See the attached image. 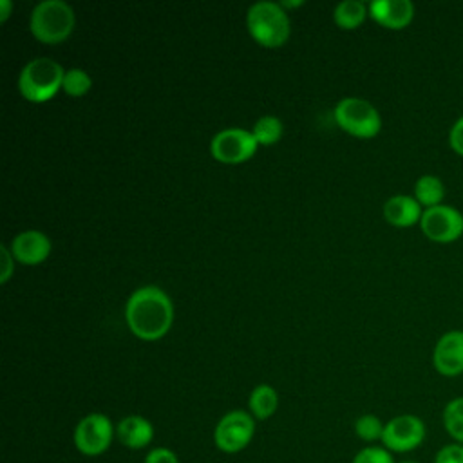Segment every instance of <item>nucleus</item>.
I'll use <instances>...</instances> for the list:
<instances>
[{
  "instance_id": "nucleus-9",
  "label": "nucleus",
  "mask_w": 463,
  "mask_h": 463,
  "mask_svg": "<svg viewBox=\"0 0 463 463\" xmlns=\"http://www.w3.org/2000/svg\"><path fill=\"white\" fill-rule=\"evenodd\" d=\"M257 141L251 132L244 128H224L210 141V152L215 161L224 165H239L248 161L255 150Z\"/></svg>"
},
{
  "instance_id": "nucleus-5",
  "label": "nucleus",
  "mask_w": 463,
  "mask_h": 463,
  "mask_svg": "<svg viewBox=\"0 0 463 463\" xmlns=\"http://www.w3.org/2000/svg\"><path fill=\"white\" fill-rule=\"evenodd\" d=\"M335 121L342 130L362 139L374 137L382 128V118L376 107L356 96L344 98L336 103Z\"/></svg>"
},
{
  "instance_id": "nucleus-16",
  "label": "nucleus",
  "mask_w": 463,
  "mask_h": 463,
  "mask_svg": "<svg viewBox=\"0 0 463 463\" xmlns=\"http://www.w3.org/2000/svg\"><path fill=\"white\" fill-rule=\"evenodd\" d=\"M248 407H250V414L255 420H268L275 414L277 407H279V394L277 391L268 385V383H259L257 387H253L250 400H248Z\"/></svg>"
},
{
  "instance_id": "nucleus-14",
  "label": "nucleus",
  "mask_w": 463,
  "mask_h": 463,
  "mask_svg": "<svg viewBox=\"0 0 463 463\" xmlns=\"http://www.w3.org/2000/svg\"><path fill=\"white\" fill-rule=\"evenodd\" d=\"M116 439L132 450L145 449L154 439V425L139 414H128L116 425Z\"/></svg>"
},
{
  "instance_id": "nucleus-25",
  "label": "nucleus",
  "mask_w": 463,
  "mask_h": 463,
  "mask_svg": "<svg viewBox=\"0 0 463 463\" xmlns=\"http://www.w3.org/2000/svg\"><path fill=\"white\" fill-rule=\"evenodd\" d=\"M143 463H179V458L172 449L156 447L146 452Z\"/></svg>"
},
{
  "instance_id": "nucleus-13",
  "label": "nucleus",
  "mask_w": 463,
  "mask_h": 463,
  "mask_svg": "<svg viewBox=\"0 0 463 463\" xmlns=\"http://www.w3.org/2000/svg\"><path fill=\"white\" fill-rule=\"evenodd\" d=\"M369 14L387 29H403L414 18V4L409 0H374L369 4Z\"/></svg>"
},
{
  "instance_id": "nucleus-17",
  "label": "nucleus",
  "mask_w": 463,
  "mask_h": 463,
  "mask_svg": "<svg viewBox=\"0 0 463 463\" xmlns=\"http://www.w3.org/2000/svg\"><path fill=\"white\" fill-rule=\"evenodd\" d=\"M445 197V184L438 175L432 174H425L421 177H418L416 184H414V199L425 206V208H432L438 204H443Z\"/></svg>"
},
{
  "instance_id": "nucleus-8",
  "label": "nucleus",
  "mask_w": 463,
  "mask_h": 463,
  "mask_svg": "<svg viewBox=\"0 0 463 463\" xmlns=\"http://www.w3.org/2000/svg\"><path fill=\"white\" fill-rule=\"evenodd\" d=\"M427 436L423 420L416 414H398L391 418L383 427L382 447L392 454H405L416 450Z\"/></svg>"
},
{
  "instance_id": "nucleus-11",
  "label": "nucleus",
  "mask_w": 463,
  "mask_h": 463,
  "mask_svg": "<svg viewBox=\"0 0 463 463\" xmlns=\"http://www.w3.org/2000/svg\"><path fill=\"white\" fill-rule=\"evenodd\" d=\"M434 369L447 378L463 373V331L452 329L441 335L432 351Z\"/></svg>"
},
{
  "instance_id": "nucleus-3",
  "label": "nucleus",
  "mask_w": 463,
  "mask_h": 463,
  "mask_svg": "<svg viewBox=\"0 0 463 463\" xmlns=\"http://www.w3.org/2000/svg\"><path fill=\"white\" fill-rule=\"evenodd\" d=\"M246 27L251 38L262 47H280L289 38L288 13L275 2H257L248 9Z\"/></svg>"
},
{
  "instance_id": "nucleus-29",
  "label": "nucleus",
  "mask_w": 463,
  "mask_h": 463,
  "mask_svg": "<svg viewBox=\"0 0 463 463\" xmlns=\"http://www.w3.org/2000/svg\"><path fill=\"white\" fill-rule=\"evenodd\" d=\"M302 4H304V2H300V0H298V2H280V7H282V9H288V7L291 9V7H298V5H302Z\"/></svg>"
},
{
  "instance_id": "nucleus-21",
  "label": "nucleus",
  "mask_w": 463,
  "mask_h": 463,
  "mask_svg": "<svg viewBox=\"0 0 463 463\" xmlns=\"http://www.w3.org/2000/svg\"><path fill=\"white\" fill-rule=\"evenodd\" d=\"M383 427L385 423L376 414H362L354 421V434L365 443H374L382 441Z\"/></svg>"
},
{
  "instance_id": "nucleus-24",
  "label": "nucleus",
  "mask_w": 463,
  "mask_h": 463,
  "mask_svg": "<svg viewBox=\"0 0 463 463\" xmlns=\"http://www.w3.org/2000/svg\"><path fill=\"white\" fill-rule=\"evenodd\" d=\"M432 463H463V445L456 441L445 443L436 450Z\"/></svg>"
},
{
  "instance_id": "nucleus-19",
  "label": "nucleus",
  "mask_w": 463,
  "mask_h": 463,
  "mask_svg": "<svg viewBox=\"0 0 463 463\" xmlns=\"http://www.w3.org/2000/svg\"><path fill=\"white\" fill-rule=\"evenodd\" d=\"M441 423L449 438L463 445V396H456L447 402L441 412Z\"/></svg>"
},
{
  "instance_id": "nucleus-7",
  "label": "nucleus",
  "mask_w": 463,
  "mask_h": 463,
  "mask_svg": "<svg viewBox=\"0 0 463 463\" xmlns=\"http://www.w3.org/2000/svg\"><path fill=\"white\" fill-rule=\"evenodd\" d=\"M255 434V418L242 411L235 409L226 412L213 429V443L221 452L235 454L244 450Z\"/></svg>"
},
{
  "instance_id": "nucleus-15",
  "label": "nucleus",
  "mask_w": 463,
  "mask_h": 463,
  "mask_svg": "<svg viewBox=\"0 0 463 463\" xmlns=\"http://www.w3.org/2000/svg\"><path fill=\"white\" fill-rule=\"evenodd\" d=\"M421 204L411 195H392L383 203V217L389 224L409 228L421 221Z\"/></svg>"
},
{
  "instance_id": "nucleus-26",
  "label": "nucleus",
  "mask_w": 463,
  "mask_h": 463,
  "mask_svg": "<svg viewBox=\"0 0 463 463\" xmlns=\"http://www.w3.org/2000/svg\"><path fill=\"white\" fill-rule=\"evenodd\" d=\"M449 145H450V148H452L456 154L463 156V116H459V118L454 121V125L450 127V132H449Z\"/></svg>"
},
{
  "instance_id": "nucleus-30",
  "label": "nucleus",
  "mask_w": 463,
  "mask_h": 463,
  "mask_svg": "<svg viewBox=\"0 0 463 463\" xmlns=\"http://www.w3.org/2000/svg\"><path fill=\"white\" fill-rule=\"evenodd\" d=\"M396 463H420L416 459H402V461H396Z\"/></svg>"
},
{
  "instance_id": "nucleus-2",
  "label": "nucleus",
  "mask_w": 463,
  "mask_h": 463,
  "mask_svg": "<svg viewBox=\"0 0 463 463\" xmlns=\"http://www.w3.org/2000/svg\"><path fill=\"white\" fill-rule=\"evenodd\" d=\"M76 16L72 7L63 0L40 2L29 18L31 34L43 43H61L74 31Z\"/></svg>"
},
{
  "instance_id": "nucleus-1",
  "label": "nucleus",
  "mask_w": 463,
  "mask_h": 463,
  "mask_svg": "<svg viewBox=\"0 0 463 463\" xmlns=\"http://www.w3.org/2000/svg\"><path fill=\"white\" fill-rule=\"evenodd\" d=\"M125 320L137 338L146 342L159 340L174 322L172 300L157 286L137 288L127 300Z\"/></svg>"
},
{
  "instance_id": "nucleus-20",
  "label": "nucleus",
  "mask_w": 463,
  "mask_h": 463,
  "mask_svg": "<svg viewBox=\"0 0 463 463\" xmlns=\"http://www.w3.org/2000/svg\"><path fill=\"white\" fill-rule=\"evenodd\" d=\"M282 121L275 116H262L260 119L255 121L251 134L257 141V145H273L280 139L282 136Z\"/></svg>"
},
{
  "instance_id": "nucleus-10",
  "label": "nucleus",
  "mask_w": 463,
  "mask_h": 463,
  "mask_svg": "<svg viewBox=\"0 0 463 463\" xmlns=\"http://www.w3.org/2000/svg\"><path fill=\"white\" fill-rule=\"evenodd\" d=\"M420 226L427 239L447 244L463 235V213L449 204L425 208Z\"/></svg>"
},
{
  "instance_id": "nucleus-6",
  "label": "nucleus",
  "mask_w": 463,
  "mask_h": 463,
  "mask_svg": "<svg viewBox=\"0 0 463 463\" xmlns=\"http://www.w3.org/2000/svg\"><path fill=\"white\" fill-rule=\"evenodd\" d=\"M116 427L110 418L101 412H90L76 423L72 441L80 454L94 458L101 456L112 445Z\"/></svg>"
},
{
  "instance_id": "nucleus-18",
  "label": "nucleus",
  "mask_w": 463,
  "mask_h": 463,
  "mask_svg": "<svg viewBox=\"0 0 463 463\" xmlns=\"http://www.w3.org/2000/svg\"><path fill=\"white\" fill-rule=\"evenodd\" d=\"M367 11L369 7L360 0H344L335 7L333 18L342 29H356L365 20Z\"/></svg>"
},
{
  "instance_id": "nucleus-12",
  "label": "nucleus",
  "mask_w": 463,
  "mask_h": 463,
  "mask_svg": "<svg viewBox=\"0 0 463 463\" xmlns=\"http://www.w3.org/2000/svg\"><path fill=\"white\" fill-rule=\"evenodd\" d=\"M11 251L20 264L36 266L49 257L51 241L45 233L38 230H25L13 239Z\"/></svg>"
},
{
  "instance_id": "nucleus-22",
  "label": "nucleus",
  "mask_w": 463,
  "mask_h": 463,
  "mask_svg": "<svg viewBox=\"0 0 463 463\" xmlns=\"http://www.w3.org/2000/svg\"><path fill=\"white\" fill-rule=\"evenodd\" d=\"M92 87V80L90 76L83 71V69H69L65 71V76H63V83H61V89L67 96H72V98H80L83 94H87Z\"/></svg>"
},
{
  "instance_id": "nucleus-23",
  "label": "nucleus",
  "mask_w": 463,
  "mask_h": 463,
  "mask_svg": "<svg viewBox=\"0 0 463 463\" xmlns=\"http://www.w3.org/2000/svg\"><path fill=\"white\" fill-rule=\"evenodd\" d=\"M353 463H396L392 452L380 445H367L356 452Z\"/></svg>"
},
{
  "instance_id": "nucleus-4",
  "label": "nucleus",
  "mask_w": 463,
  "mask_h": 463,
  "mask_svg": "<svg viewBox=\"0 0 463 463\" xmlns=\"http://www.w3.org/2000/svg\"><path fill=\"white\" fill-rule=\"evenodd\" d=\"M63 76H65V71L58 61L43 56L33 58L20 71V76H18L20 94L33 103L47 101L61 89Z\"/></svg>"
},
{
  "instance_id": "nucleus-27",
  "label": "nucleus",
  "mask_w": 463,
  "mask_h": 463,
  "mask_svg": "<svg viewBox=\"0 0 463 463\" xmlns=\"http://www.w3.org/2000/svg\"><path fill=\"white\" fill-rule=\"evenodd\" d=\"M0 253H2V269H0V282L5 284L14 269V255L11 251V248H7L5 244L0 246Z\"/></svg>"
},
{
  "instance_id": "nucleus-28",
  "label": "nucleus",
  "mask_w": 463,
  "mask_h": 463,
  "mask_svg": "<svg viewBox=\"0 0 463 463\" xmlns=\"http://www.w3.org/2000/svg\"><path fill=\"white\" fill-rule=\"evenodd\" d=\"M11 9H13V4L9 0H0V22L2 24L11 16Z\"/></svg>"
}]
</instances>
